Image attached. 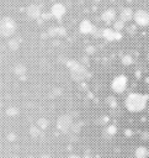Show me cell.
<instances>
[{"instance_id": "cell-10", "label": "cell", "mask_w": 149, "mask_h": 158, "mask_svg": "<svg viewBox=\"0 0 149 158\" xmlns=\"http://www.w3.org/2000/svg\"><path fill=\"white\" fill-rule=\"evenodd\" d=\"M95 26L89 21V20H83L81 22H80V25H79V31H80V33H83V35H89V33H91L92 35V32L95 31Z\"/></svg>"}, {"instance_id": "cell-23", "label": "cell", "mask_w": 149, "mask_h": 158, "mask_svg": "<svg viewBox=\"0 0 149 158\" xmlns=\"http://www.w3.org/2000/svg\"><path fill=\"white\" fill-rule=\"evenodd\" d=\"M6 114H7L9 116H16V115L18 114V111H17L16 107H9V109L6 110Z\"/></svg>"}, {"instance_id": "cell-21", "label": "cell", "mask_w": 149, "mask_h": 158, "mask_svg": "<svg viewBox=\"0 0 149 158\" xmlns=\"http://www.w3.org/2000/svg\"><path fill=\"white\" fill-rule=\"evenodd\" d=\"M107 104H108V106H111V109H115V107L117 106V100H116V98H115V96H108V98H107Z\"/></svg>"}, {"instance_id": "cell-12", "label": "cell", "mask_w": 149, "mask_h": 158, "mask_svg": "<svg viewBox=\"0 0 149 158\" xmlns=\"http://www.w3.org/2000/svg\"><path fill=\"white\" fill-rule=\"evenodd\" d=\"M134 17L133 12H132V9L131 7H122L121 9V12H119V19L124 22H128L131 21L132 19Z\"/></svg>"}, {"instance_id": "cell-18", "label": "cell", "mask_w": 149, "mask_h": 158, "mask_svg": "<svg viewBox=\"0 0 149 158\" xmlns=\"http://www.w3.org/2000/svg\"><path fill=\"white\" fill-rule=\"evenodd\" d=\"M121 62H122L123 65H131L133 63V57L129 56V54H126V56H123L121 58Z\"/></svg>"}, {"instance_id": "cell-33", "label": "cell", "mask_w": 149, "mask_h": 158, "mask_svg": "<svg viewBox=\"0 0 149 158\" xmlns=\"http://www.w3.org/2000/svg\"><path fill=\"white\" fill-rule=\"evenodd\" d=\"M96 1H100V0H96Z\"/></svg>"}, {"instance_id": "cell-31", "label": "cell", "mask_w": 149, "mask_h": 158, "mask_svg": "<svg viewBox=\"0 0 149 158\" xmlns=\"http://www.w3.org/2000/svg\"><path fill=\"white\" fill-rule=\"evenodd\" d=\"M126 1H129V2H131V1H132V0H126Z\"/></svg>"}, {"instance_id": "cell-30", "label": "cell", "mask_w": 149, "mask_h": 158, "mask_svg": "<svg viewBox=\"0 0 149 158\" xmlns=\"http://www.w3.org/2000/svg\"><path fill=\"white\" fill-rule=\"evenodd\" d=\"M42 158H49V156H47V154H46V156H42Z\"/></svg>"}, {"instance_id": "cell-24", "label": "cell", "mask_w": 149, "mask_h": 158, "mask_svg": "<svg viewBox=\"0 0 149 158\" xmlns=\"http://www.w3.org/2000/svg\"><path fill=\"white\" fill-rule=\"evenodd\" d=\"M94 52H95V47L94 46H87L86 47V53L87 54H92Z\"/></svg>"}, {"instance_id": "cell-32", "label": "cell", "mask_w": 149, "mask_h": 158, "mask_svg": "<svg viewBox=\"0 0 149 158\" xmlns=\"http://www.w3.org/2000/svg\"><path fill=\"white\" fill-rule=\"evenodd\" d=\"M148 58H149V53H148Z\"/></svg>"}, {"instance_id": "cell-16", "label": "cell", "mask_w": 149, "mask_h": 158, "mask_svg": "<svg viewBox=\"0 0 149 158\" xmlns=\"http://www.w3.org/2000/svg\"><path fill=\"white\" fill-rule=\"evenodd\" d=\"M134 153H135V158H147L148 154H149V151H148L145 147L139 146V147L135 149Z\"/></svg>"}, {"instance_id": "cell-5", "label": "cell", "mask_w": 149, "mask_h": 158, "mask_svg": "<svg viewBox=\"0 0 149 158\" xmlns=\"http://www.w3.org/2000/svg\"><path fill=\"white\" fill-rule=\"evenodd\" d=\"M126 88H127V78L124 75H117L116 78H113L111 83V89L115 93L121 94L126 90Z\"/></svg>"}, {"instance_id": "cell-2", "label": "cell", "mask_w": 149, "mask_h": 158, "mask_svg": "<svg viewBox=\"0 0 149 158\" xmlns=\"http://www.w3.org/2000/svg\"><path fill=\"white\" fill-rule=\"evenodd\" d=\"M66 67L69 68L70 77L74 81H81V80L86 79L87 77H90V73L85 69V67L76 60H68Z\"/></svg>"}, {"instance_id": "cell-19", "label": "cell", "mask_w": 149, "mask_h": 158, "mask_svg": "<svg viewBox=\"0 0 149 158\" xmlns=\"http://www.w3.org/2000/svg\"><path fill=\"white\" fill-rule=\"evenodd\" d=\"M37 126H38L41 130H44V128H47V126H48V121H47L44 117H42V118H39V120L37 121Z\"/></svg>"}, {"instance_id": "cell-29", "label": "cell", "mask_w": 149, "mask_h": 158, "mask_svg": "<svg viewBox=\"0 0 149 158\" xmlns=\"http://www.w3.org/2000/svg\"><path fill=\"white\" fill-rule=\"evenodd\" d=\"M127 132V136H129V135H132V131H126Z\"/></svg>"}, {"instance_id": "cell-6", "label": "cell", "mask_w": 149, "mask_h": 158, "mask_svg": "<svg viewBox=\"0 0 149 158\" xmlns=\"http://www.w3.org/2000/svg\"><path fill=\"white\" fill-rule=\"evenodd\" d=\"M133 20H134L135 25H138V26H147V25H149V12L139 9L135 11Z\"/></svg>"}, {"instance_id": "cell-1", "label": "cell", "mask_w": 149, "mask_h": 158, "mask_svg": "<svg viewBox=\"0 0 149 158\" xmlns=\"http://www.w3.org/2000/svg\"><path fill=\"white\" fill-rule=\"evenodd\" d=\"M148 95L145 94H139V93H131L126 98V107L131 112H139L145 109L147 102H148Z\"/></svg>"}, {"instance_id": "cell-4", "label": "cell", "mask_w": 149, "mask_h": 158, "mask_svg": "<svg viewBox=\"0 0 149 158\" xmlns=\"http://www.w3.org/2000/svg\"><path fill=\"white\" fill-rule=\"evenodd\" d=\"M73 126H74V123H73V120H71V117L69 115H62L57 120V127H58V130H60L64 133L71 131L73 130Z\"/></svg>"}, {"instance_id": "cell-8", "label": "cell", "mask_w": 149, "mask_h": 158, "mask_svg": "<svg viewBox=\"0 0 149 158\" xmlns=\"http://www.w3.org/2000/svg\"><path fill=\"white\" fill-rule=\"evenodd\" d=\"M26 14H27V16H28L30 19H33V20L39 19V17L42 16V14H41V6H38V5H36V4L28 5V6L26 7Z\"/></svg>"}, {"instance_id": "cell-14", "label": "cell", "mask_w": 149, "mask_h": 158, "mask_svg": "<svg viewBox=\"0 0 149 158\" xmlns=\"http://www.w3.org/2000/svg\"><path fill=\"white\" fill-rule=\"evenodd\" d=\"M14 73L16 74V75H18L20 78H21V80H26L25 78V74H26V67L23 65V64H21V63H18V64H16L15 67H14Z\"/></svg>"}, {"instance_id": "cell-20", "label": "cell", "mask_w": 149, "mask_h": 158, "mask_svg": "<svg viewBox=\"0 0 149 158\" xmlns=\"http://www.w3.org/2000/svg\"><path fill=\"white\" fill-rule=\"evenodd\" d=\"M30 132H31V136L32 137H39L41 136V128L37 126H33V127H31V130H30Z\"/></svg>"}, {"instance_id": "cell-11", "label": "cell", "mask_w": 149, "mask_h": 158, "mask_svg": "<svg viewBox=\"0 0 149 158\" xmlns=\"http://www.w3.org/2000/svg\"><path fill=\"white\" fill-rule=\"evenodd\" d=\"M116 11L113 9H107L105 10L102 14H101V20L106 23H111V22H115L116 20Z\"/></svg>"}, {"instance_id": "cell-9", "label": "cell", "mask_w": 149, "mask_h": 158, "mask_svg": "<svg viewBox=\"0 0 149 158\" xmlns=\"http://www.w3.org/2000/svg\"><path fill=\"white\" fill-rule=\"evenodd\" d=\"M65 6L63 5V4H60V2H55V4H53L52 5V7H50V15H53L55 19H62L63 16H64V14H65Z\"/></svg>"}, {"instance_id": "cell-25", "label": "cell", "mask_w": 149, "mask_h": 158, "mask_svg": "<svg viewBox=\"0 0 149 158\" xmlns=\"http://www.w3.org/2000/svg\"><path fill=\"white\" fill-rule=\"evenodd\" d=\"M127 31H128V33H134V32H135V26H134V25L128 26V27H127Z\"/></svg>"}, {"instance_id": "cell-26", "label": "cell", "mask_w": 149, "mask_h": 158, "mask_svg": "<svg viewBox=\"0 0 149 158\" xmlns=\"http://www.w3.org/2000/svg\"><path fill=\"white\" fill-rule=\"evenodd\" d=\"M142 137H143V139H148V138H149V135H148L147 132H144V133L142 135Z\"/></svg>"}, {"instance_id": "cell-13", "label": "cell", "mask_w": 149, "mask_h": 158, "mask_svg": "<svg viewBox=\"0 0 149 158\" xmlns=\"http://www.w3.org/2000/svg\"><path fill=\"white\" fill-rule=\"evenodd\" d=\"M66 35V31L64 27H50L48 30V36L49 37H62V36H65Z\"/></svg>"}, {"instance_id": "cell-7", "label": "cell", "mask_w": 149, "mask_h": 158, "mask_svg": "<svg viewBox=\"0 0 149 158\" xmlns=\"http://www.w3.org/2000/svg\"><path fill=\"white\" fill-rule=\"evenodd\" d=\"M102 37L106 41H119L122 40V33L119 31H116L115 28H103Z\"/></svg>"}, {"instance_id": "cell-27", "label": "cell", "mask_w": 149, "mask_h": 158, "mask_svg": "<svg viewBox=\"0 0 149 158\" xmlns=\"http://www.w3.org/2000/svg\"><path fill=\"white\" fill-rule=\"evenodd\" d=\"M9 139H10V141H14V139H15V135H14V133H12V135H9Z\"/></svg>"}, {"instance_id": "cell-3", "label": "cell", "mask_w": 149, "mask_h": 158, "mask_svg": "<svg viewBox=\"0 0 149 158\" xmlns=\"http://www.w3.org/2000/svg\"><path fill=\"white\" fill-rule=\"evenodd\" d=\"M16 31V22L7 16H4L0 21V35L4 38H10Z\"/></svg>"}, {"instance_id": "cell-28", "label": "cell", "mask_w": 149, "mask_h": 158, "mask_svg": "<svg viewBox=\"0 0 149 158\" xmlns=\"http://www.w3.org/2000/svg\"><path fill=\"white\" fill-rule=\"evenodd\" d=\"M69 158H81V157H79V156H76V154H71Z\"/></svg>"}, {"instance_id": "cell-17", "label": "cell", "mask_w": 149, "mask_h": 158, "mask_svg": "<svg viewBox=\"0 0 149 158\" xmlns=\"http://www.w3.org/2000/svg\"><path fill=\"white\" fill-rule=\"evenodd\" d=\"M124 23H126V22L122 21L121 19H119V20H116V21L113 22V28H115L116 31H119V32H121V31L124 28Z\"/></svg>"}, {"instance_id": "cell-15", "label": "cell", "mask_w": 149, "mask_h": 158, "mask_svg": "<svg viewBox=\"0 0 149 158\" xmlns=\"http://www.w3.org/2000/svg\"><path fill=\"white\" fill-rule=\"evenodd\" d=\"M21 44V38L17 37V38H11L7 41V47L11 49V51H17L18 47Z\"/></svg>"}, {"instance_id": "cell-22", "label": "cell", "mask_w": 149, "mask_h": 158, "mask_svg": "<svg viewBox=\"0 0 149 158\" xmlns=\"http://www.w3.org/2000/svg\"><path fill=\"white\" fill-rule=\"evenodd\" d=\"M106 132L110 135V136H113L116 132H117V128H116V126L115 125H110L108 127H107V130H106Z\"/></svg>"}]
</instances>
